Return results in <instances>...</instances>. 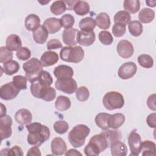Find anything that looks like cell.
Listing matches in <instances>:
<instances>
[{"label":"cell","instance_id":"38","mask_svg":"<svg viewBox=\"0 0 156 156\" xmlns=\"http://www.w3.org/2000/svg\"><path fill=\"white\" fill-rule=\"evenodd\" d=\"M56 96V92L55 89L53 87H49L44 88L41 92L40 99H43V101L50 102L53 101Z\"/></svg>","mask_w":156,"mask_h":156},{"label":"cell","instance_id":"27","mask_svg":"<svg viewBox=\"0 0 156 156\" xmlns=\"http://www.w3.org/2000/svg\"><path fill=\"white\" fill-rule=\"evenodd\" d=\"M143 156H155V144L149 140H145L141 142V151Z\"/></svg>","mask_w":156,"mask_h":156},{"label":"cell","instance_id":"23","mask_svg":"<svg viewBox=\"0 0 156 156\" xmlns=\"http://www.w3.org/2000/svg\"><path fill=\"white\" fill-rule=\"evenodd\" d=\"M32 35L34 41L37 43L42 44L46 41L48 37V32L43 25H41L33 32Z\"/></svg>","mask_w":156,"mask_h":156},{"label":"cell","instance_id":"45","mask_svg":"<svg viewBox=\"0 0 156 156\" xmlns=\"http://www.w3.org/2000/svg\"><path fill=\"white\" fill-rule=\"evenodd\" d=\"M27 78L23 76L17 75L13 77V83L20 90H26L27 88Z\"/></svg>","mask_w":156,"mask_h":156},{"label":"cell","instance_id":"51","mask_svg":"<svg viewBox=\"0 0 156 156\" xmlns=\"http://www.w3.org/2000/svg\"><path fill=\"white\" fill-rule=\"evenodd\" d=\"M147 125L151 128H155L156 126V114L152 113L149 115L146 119Z\"/></svg>","mask_w":156,"mask_h":156},{"label":"cell","instance_id":"33","mask_svg":"<svg viewBox=\"0 0 156 156\" xmlns=\"http://www.w3.org/2000/svg\"><path fill=\"white\" fill-rule=\"evenodd\" d=\"M96 24L95 20L91 17H85L80 20L79 26L82 30L92 31L95 28Z\"/></svg>","mask_w":156,"mask_h":156},{"label":"cell","instance_id":"39","mask_svg":"<svg viewBox=\"0 0 156 156\" xmlns=\"http://www.w3.org/2000/svg\"><path fill=\"white\" fill-rule=\"evenodd\" d=\"M138 62L139 65L147 69L151 68L154 65L152 57L148 54H141L138 57Z\"/></svg>","mask_w":156,"mask_h":156},{"label":"cell","instance_id":"1","mask_svg":"<svg viewBox=\"0 0 156 156\" xmlns=\"http://www.w3.org/2000/svg\"><path fill=\"white\" fill-rule=\"evenodd\" d=\"M29 132L27 142L29 144L39 147L50 137V130L45 125L40 122H33L26 125Z\"/></svg>","mask_w":156,"mask_h":156},{"label":"cell","instance_id":"56","mask_svg":"<svg viewBox=\"0 0 156 156\" xmlns=\"http://www.w3.org/2000/svg\"><path fill=\"white\" fill-rule=\"evenodd\" d=\"M146 3L147 5L152 7H154L155 6L156 1H146Z\"/></svg>","mask_w":156,"mask_h":156},{"label":"cell","instance_id":"52","mask_svg":"<svg viewBox=\"0 0 156 156\" xmlns=\"http://www.w3.org/2000/svg\"><path fill=\"white\" fill-rule=\"evenodd\" d=\"M147 105L149 109L155 111V94H152L149 96L147 100Z\"/></svg>","mask_w":156,"mask_h":156},{"label":"cell","instance_id":"43","mask_svg":"<svg viewBox=\"0 0 156 156\" xmlns=\"http://www.w3.org/2000/svg\"><path fill=\"white\" fill-rule=\"evenodd\" d=\"M13 58V52L9 50L6 46H1L0 48V62L6 63Z\"/></svg>","mask_w":156,"mask_h":156},{"label":"cell","instance_id":"54","mask_svg":"<svg viewBox=\"0 0 156 156\" xmlns=\"http://www.w3.org/2000/svg\"><path fill=\"white\" fill-rule=\"evenodd\" d=\"M66 6V9L69 10H72L74 9V7L75 6V4L77 2V1H64Z\"/></svg>","mask_w":156,"mask_h":156},{"label":"cell","instance_id":"25","mask_svg":"<svg viewBox=\"0 0 156 156\" xmlns=\"http://www.w3.org/2000/svg\"><path fill=\"white\" fill-rule=\"evenodd\" d=\"M96 26L101 29H108L110 26V18L105 12H101L95 18Z\"/></svg>","mask_w":156,"mask_h":156},{"label":"cell","instance_id":"16","mask_svg":"<svg viewBox=\"0 0 156 156\" xmlns=\"http://www.w3.org/2000/svg\"><path fill=\"white\" fill-rule=\"evenodd\" d=\"M54 74L57 79H66L72 78L74 75V71L71 66L65 65H60L55 68Z\"/></svg>","mask_w":156,"mask_h":156},{"label":"cell","instance_id":"31","mask_svg":"<svg viewBox=\"0 0 156 156\" xmlns=\"http://www.w3.org/2000/svg\"><path fill=\"white\" fill-rule=\"evenodd\" d=\"M131 16L130 13L125 10L118 12L114 16L113 20L115 24H121L126 26L130 22Z\"/></svg>","mask_w":156,"mask_h":156},{"label":"cell","instance_id":"10","mask_svg":"<svg viewBox=\"0 0 156 156\" xmlns=\"http://www.w3.org/2000/svg\"><path fill=\"white\" fill-rule=\"evenodd\" d=\"M128 144L130 150L129 155H138L141 153V138L135 131H132L128 136Z\"/></svg>","mask_w":156,"mask_h":156},{"label":"cell","instance_id":"29","mask_svg":"<svg viewBox=\"0 0 156 156\" xmlns=\"http://www.w3.org/2000/svg\"><path fill=\"white\" fill-rule=\"evenodd\" d=\"M71 101L69 98L60 95L57 98L55 102V107L57 110L63 112L68 110L71 107Z\"/></svg>","mask_w":156,"mask_h":156},{"label":"cell","instance_id":"2","mask_svg":"<svg viewBox=\"0 0 156 156\" xmlns=\"http://www.w3.org/2000/svg\"><path fill=\"white\" fill-rule=\"evenodd\" d=\"M108 147L106 138L104 133L101 132L93 135L90 138L89 143L84 149V152L88 156H96Z\"/></svg>","mask_w":156,"mask_h":156},{"label":"cell","instance_id":"55","mask_svg":"<svg viewBox=\"0 0 156 156\" xmlns=\"http://www.w3.org/2000/svg\"><path fill=\"white\" fill-rule=\"evenodd\" d=\"M65 155H82V154L78 152L77 150L74 149H71L69 151H66L65 153Z\"/></svg>","mask_w":156,"mask_h":156},{"label":"cell","instance_id":"50","mask_svg":"<svg viewBox=\"0 0 156 156\" xmlns=\"http://www.w3.org/2000/svg\"><path fill=\"white\" fill-rule=\"evenodd\" d=\"M62 48V44L60 40L54 38L49 40L47 43V49L48 51L52 49H57Z\"/></svg>","mask_w":156,"mask_h":156},{"label":"cell","instance_id":"32","mask_svg":"<svg viewBox=\"0 0 156 156\" xmlns=\"http://www.w3.org/2000/svg\"><path fill=\"white\" fill-rule=\"evenodd\" d=\"M125 11L129 13H136L140 8V2L138 0H125L123 3Z\"/></svg>","mask_w":156,"mask_h":156},{"label":"cell","instance_id":"40","mask_svg":"<svg viewBox=\"0 0 156 156\" xmlns=\"http://www.w3.org/2000/svg\"><path fill=\"white\" fill-rule=\"evenodd\" d=\"M36 80H38L42 85L47 87H50L53 82L51 75L48 71L44 70L41 71Z\"/></svg>","mask_w":156,"mask_h":156},{"label":"cell","instance_id":"48","mask_svg":"<svg viewBox=\"0 0 156 156\" xmlns=\"http://www.w3.org/2000/svg\"><path fill=\"white\" fill-rule=\"evenodd\" d=\"M16 57L19 60H27L31 56V52L27 47H21L16 52Z\"/></svg>","mask_w":156,"mask_h":156},{"label":"cell","instance_id":"28","mask_svg":"<svg viewBox=\"0 0 156 156\" xmlns=\"http://www.w3.org/2000/svg\"><path fill=\"white\" fill-rule=\"evenodd\" d=\"M155 18V12L149 8H144L141 9L138 14L140 22L143 23H149L152 22Z\"/></svg>","mask_w":156,"mask_h":156},{"label":"cell","instance_id":"8","mask_svg":"<svg viewBox=\"0 0 156 156\" xmlns=\"http://www.w3.org/2000/svg\"><path fill=\"white\" fill-rule=\"evenodd\" d=\"M20 91L13 84V82H8L1 87L0 98L5 101L12 100L18 96Z\"/></svg>","mask_w":156,"mask_h":156},{"label":"cell","instance_id":"9","mask_svg":"<svg viewBox=\"0 0 156 156\" xmlns=\"http://www.w3.org/2000/svg\"><path fill=\"white\" fill-rule=\"evenodd\" d=\"M12 119L9 115H4L0 116V135L1 141L9 138L12 135Z\"/></svg>","mask_w":156,"mask_h":156},{"label":"cell","instance_id":"20","mask_svg":"<svg viewBox=\"0 0 156 156\" xmlns=\"http://www.w3.org/2000/svg\"><path fill=\"white\" fill-rule=\"evenodd\" d=\"M24 24L27 30L34 32L40 26V19L35 14H30L26 16Z\"/></svg>","mask_w":156,"mask_h":156},{"label":"cell","instance_id":"47","mask_svg":"<svg viewBox=\"0 0 156 156\" xmlns=\"http://www.w3.org/2000/svg\"><path fill=\"white\" fill-rule=\"evenodd\" d=\"M60 20V22L62 24V26L65 29H69L72 28L75 23L74 18L71 14H65L63 15Z\"/></svg>","mask_w":156,"mask_h":156},{"label":"cell","instance_id":"41","mask_svg":"<svg viewBox=\"0 0 156 156\" xmlns=\"http://www.w3.org/2000/svg\"><path fill=\"white\" fill-rule=\"evenodd\" d=\"M76 96L77 99L80 102L86 101L89 98L90 91L87 87L81 86L76 90Z\"/></svg>","mask_w":156,"mask_h":156},{"label":"cell","instance_id":"26","mask_svg":"<svg viewBox=\"0 0 156 156\" xmlns=\"http://www.w3.org/2000/svg\"><path fill=\"white\" fill-rule=\"evenodd\" d=\"M104 136L106 138V140L108 142L109 147L113 144V143L119 141L121 139L122 134L121 131L118 129H112V130H105L102 132Z\"/></svg>","mask_w":156,"mask_h":156},{"label":"cell","instance_id":"5","mask_svg":"<svg viewBox=\"0 0 156 156\" xmlns=\"http://www.w3.org/2000/svg\"><path fill=\"white\" fill-rule=\"evenodd\" d=\"M102 103L104 107L108 110L121 108L124 105V99L122 94L118 91H108L103 98Z\"/></svg>","mask_w":156,"mask_h":156},{"label":"cell","instance_id":"44","mask_svg":"<svg viewBox=\"0 0 156 156\" xmlns=\"http://www.w3.org/2000/svg\"><path fill=\"white\" fill-rule=\"evenodd\" d=\"M1 155H23V150L18 146H14L12 148H4L1 151Z\"/></svg>","mask_w":156,"mask_h":156},{"label":"cell","instance_id":"15","mask_svg":"<svg viewBox=\"0 0 156 156\" xmlns=\"http://www.w3.org/2000/svg\"><path fill=\"white\" fill-rule=\"evenodd\" d=\"M78 29L75 28L65 29L62 33V40L66 45L68 46H76L77 43V35Z\"/></svg>","mask_w":156,"mask_h":156},{"label":"cell","instance_id":"4","mask_svg":"<svg viewBox=\"0 0 156 156\" xmlns=\"http://www.w3.org/2000/svg\"><path fill=\"white\" fill-rule=\"evenodd\" d=\"M84 56V51L79 46H65L60 52V58L66 62L78 63L83 60Z\"/></svg>","mask_w":156,"mask_h":156},{"label":"cell","instance_id":"19","mask_svg":"<svg viewBox=\"0 0 156 156\" xmlns=\"http://www.w3.org/2000/svg\"><path fill=\"white\" fill-rule=\"evenodd\" d=\"M41 63L44 67L55 65L58 61V55L57 52L52 51L44 52L40 58Z\"/></svg>","mask_w":156,"mask_h":156},{"label":"cell","instance_id":"46","mask_svg":"<svg viewBox=\"0 0 156 156\" xmlns=\"http://www.w3.org/2000/svg\"><path fill=\"white\" fill-rule=\"evenodd\" d=\"M99 39L101 43L104 45H110L113 41L112 35L107 30L101 31L99 34Z\"/></svg>","mask_w":156,"mask_h":156},{"label":"cell","instance_id":"14","mask_svg":"<svg viewBox=\"0 0 156 156\" xmlns=\"http://www.w3.org/2000/svg\"><path fill=\"white\" fill-rule=\"evenodd\" d=\"M51 149L52 154L62 155L67 151V146L65 141L60 137L54 138L51 143Z\"/></svg>","mask_w":156,"mask_h":156},{"label":"cell","instance_id":"42","mask_svg":"<svg viewBox=\"0 0 156 156\" xmlns=\"http://www.w3.org/2000/svg\"><path fill=\"white\" fill-rule=\"evenodd\" d=\"M53 128L56 133L62 135L68 130L69 125L66 121L64 120H59L55 122Z\"/></svg>","mask_w":156,"mask_h":156},{"label":"cell","instance_id":"53","mask_svg":"<svg viewBox=\"0 0 156 156\" xmlns=\"http://www.w3.org/2000/svg\"><path fill=\"white\" fill-rule=\"evenodd\" d=\"M41 155L40 151L37 146H34L30 147L27 153V156H30V155H37V156H40Z\"/></svg>","mask_w":156,"mask_h":156},{"label":"cell","instance_id":"7","mask_svg":"<svg viewBox=\"0 0 156 156\" xmlns=\"http://www.w3.org/2000/svg\"><path fill=\"white\" fill-rule=\"evenodd\" d=\"M55 87L58 91L68 94L74 93L77 88L76 81L73 78L62 80L57 79L55 83Z\"/></svg>","mask_w":156,"mask_h":156},{"label":"cell","instance_id":"36","mask_svg":"<svg viewBox=\"0 0 156 156\" xmlns=\"http://www.w3.org/2000/svg\"><path fill=\"white\" fill-rule=\"evenodd\" d=\"M75 13L79 16H84L90 11V5L87 1H77L73 9Z\"/></svg>","mask_w":156,"mask_h":156},{"label":"cell","instance_id":"3","mask_svg":"<svg viewBox=\"0 0 156 156\" xmlns=\"http://www.w3.org/2000/svg\"><path fill=\"white\" fill-rule=\"evenodd\" d=\"M90 129L86 125L78 124L69 132L68 140L74 147H80L85 142V139L90 134Z\"/></svg>","mask_w":156,"mask_h":156},{"label":"cell","instance_id":"13","mask_svg":"<svg viewBox=\"0 0 156 156\" xmlns=\"http://www.w3.org/2000/svg\"><path fill=\"white\" fill-rule=\"evenodd\" d=\"M96 35L93 30H79L77 35V41L83 46H90L95 41Z\"/></svg>","mask_w":156,"mask_h":156},{"label":"cell","instance_id":"12","mask_svg":"<svg viewBox=\"0 0 156 156\" xmlns=\"http://www.w3.org/2000/svg\"><path fill=\"white\" fill-rule=\"evenodd\" d=\"M118 55L123 58H128L132 56L134 49L132 44L127 40H120L116 46Z\"/></svg>","mask_w":156,"mask_h":156},{"label":"cell","instance_id":"49","mask_svg":"<svg viewBox=\"0 0 156 156\" xmlns=\"http://www.w3.org/2000/svg\"><path fill=\"white\" fill-rule=\"evenodd\" d=\"M112 33L116 37H121L123 36L126 30V26L121 24H115L112 27Z\"/></svg>","mask_w":156,"mask_h":156},{"label":"cell","instance_id":"57","mask_svg":"<svg viewBox=\"0 0 156 156\" xmlns=\"http://www.w3.org/2000/svg\"><path fill=\"white\" fill-rule=\"evenodd\" d=\"M1 114L0 116H3L4 115H6V108L3 105V104H1Z\"/></svg>","mask_w":156,"mask_h":156},{"label":"cell","instance_id":"17","mask_svg":"<svg viewBox=\"0 0 156 156\" xmlns=\"http://www.w3.org/2000/svg\"><path fill=\"white\" fill-rule=\"evenodd\" d=\"M15 119L20 125H27L30 124L32 120V115L27 109L21 108L16 112Z\"/></svg>","mask_w":156,"mask_h":156},{"label":"cell","instance_id":"22","mask_svg":"<svg viewBox=\"0 0 156 156\" xmlns=\"http://www.w3.org/2000/svg\"><path fill=\"white\" fill-rule=\"evenodd\" d=\"M22 46L20 37L16 34H11L6 39V47L12 51L19 50Z\"/></svg>","mask_w":156,"mask_h":156},{"label":"cell","instance_id":"34","mask_svg":"<svg viewBox=\"0 0 156 156\" xmlns=\"http://www.w3.org/2000/svg\"><path fill=\"white\" fill-rule=\"evenodd\" d=\"M4 73L8 76H12L16 73L20 69V65L15 60H10L3 63Z\"/></svg>","mask_w":156,"mask_h":156},{"label":"cell","instance_id":"35","mask_svg":"<svg viewBox=\"0 0 156 156\" xmlns=\"http://www.w3.org/2000/svg\"><path fill=\"white\" fill-rule=\"evenodd\" d=\"M128 29L130 34L134 37L140 36L143 30V25L141 22L137 20L130 21L128 24Z\"/></svg>","mask_w":156,"mask_h":156},{"label":"cell","instance_id":"11","mask_svg":"<svg viewBox=\"0 0 156 156\" xmlns=\"http://www.w3.org/2000/svg\"><path fill=\"white\" fill-rule=\"evenodd\" d=\"M137 66L134 62H128L122 64L118 71V76L124 80L132 78L136 73Z\"/></svg>","mask_w":156,"mask_h":156},{"label":"cell","instance_id":"21","mask_svg":"<svg viewBox=\"0 0 156 156\" xmlns=\"http://www.w3.org/2000/svg\"><path fill=\"white\" fill-rule=\"evenodd\" d=\"M110 147L111 154L113 156H125L127 154V147L126 144L120 140L113 143Z\"/></svg>","mask_w":156,"mask_h":156},{"label":"cell","instance_id":"30","mask_svg":"<svg viewBox=\"0 0 156 156\" xmlns=\"http://www.w3.org/2000/svg\"><path fill=\"white\" fill-rule=\"evenodd\" d=\"M125 122V116L122 113H115L111 115L109 120L110 128L112 129H118Z\"/></svg>","mask_w":156,"mask_h":156},{"label":"cell","instance_id":"24","mask_svg":"<svg viewBox=\"0 0 156 156\" xmlns=\"http://www.w3.org/2000/svg\"><path fill=\"white\" fill-rule=\"evenodd\" d=\"M110 114L107 113H99L95 117V123L100 129L103 130L110 128L109 120Z\"/></svg>","mask_w":156,"mask_h":156},{"label":"cell","instance_id":"6","mask_svg":"<svg viewBox=\"0 0 156 156\" xmlns=\"http://www.w3.org/2000/svg\"><path fill=\"white\" fill-rule=\"evenodd\" d=\"M23 68L26 73L25 77L31 83L37 79L39 74L43 71V65L38 58H32L23 65Z\"/></svg>","mask_w":156,"mask_h":156},{"label":"cell","instance_id":"18","mask_svg":"<svg viewBox=\"0 0 156 156\" xmlns=\"http://www.w3.org/2000/svg\"><path fill=\"white\" fill-rule=\"evenodd\" d=\"M43 26L46 29L49 34H53L58 32L62 27L60 20L53 17L45 20L43 23Z\"/></svg>","mask_w":156,"mask_h":156},{"label":"cell","instance_id":"37","mask_svg":"<svg viewBox=\"0 0 156 156\" xmlns=\"http://www.w3.org/2000/svg\"><path fill=\"white\" fill-rule=\"evenodd\" d=\"M50 10L52 13L55 15H60L66 10V6L64 1H56L52 2Z\"/></svg>","mask_w":156,"mask_h":156}]
</instances>
